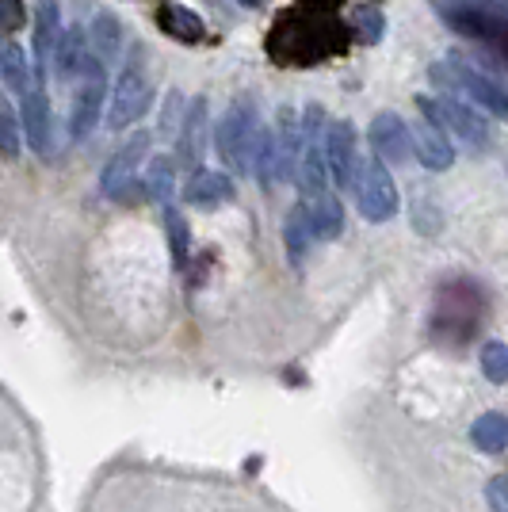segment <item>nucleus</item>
Here are the masks:
<instances>
[{
  "instance_id": "obj_17",
  "label": "nucleus",
  "mask_w": 508,
  "mask_h": 512,
  "mask_svg": "<svg viewBox=\"0 0 508 512\" xmlns=\"http://www.w3.org/2000/svg\"><path fill=\"white\" fill-rule=\"evenodd\" d=\"M157 27L176 39V43H199L203 35H207V27L203 20L191 12L188 4H180V0H161L157 4Z\"/></svg>"
},
{
  "instance_id": "obj_25",
  "label": "nucleus",
  "mask_w": 508,
  "mask_h": 512,
  "mask_svg": "<svg viewBox=\"0 0 508 512\" xmlns=\"http://www.w3.org/2000/svg\"><path fill=\"white\" fill-rule=\"evenodd\" d=\"M165 230H169L172 264H176V268H184V264H188L191 234H188V222H184V214L176 211V207H165Z\"/></svg>"
},
{
  "instance_id": "obj_28",
  "label": "nucleus",
  "mask_w": 508,
  "mask_h": 512,
  "mask_svg": "<svg viewBox=\"0 0 508 512\" xmlns=\"http://www.w3.org/2000/svg\"><path fill=\"white\" fill-rule=\"evenodd\" d=\"M23 20H27V8H23V0H0V35H12V31H20Z\"/></svg>"
},
{
  "instance_id": "obj_22",
  "label": "nucleus",
  "mask_w": 508,
  "mask_h": 512,
  "mask_svg": "<svg viewBox=\"0 0 508 512\" xmlns=\"http://www.w3.org/2000/svg\"><path fill=\"white\" fill-rule=\"evenodd\" d=\"M176 192V161L172 157H153L142 172V195L149 203H169Z\"/></svg>"
},
{
  "instance_id": "obj_29",
  "label": "nucleus",
  "mask_w": 508,
  "mask_h": 512,
  "mask_svg": "<svg viewBox=\"0 0 508 512\" xmlns=\"http://www.w3.org/2000/svg\"><path fill=\"white\" fill-rule=\"evenodd\" d=\"M356 23H360V35L367 39V43H379L382 39V27H386V20H382L379 8H360V16H356Z\"/></svg>"
},
{
  "instance_id": "obj_4",
  "label": "nucleus",
  "mask_w": 508,
  "mask_h": 512,
  "mask_svg": "<svg viewBox=\"0 0 508 512\" xmlns=\"http://www.w3.org/2000/svg\"><path fill=\"white\" fill-rule=\"evenodd\" d=\"M417 107H421L424 119H432V123L444 127L447 134H455L470 150H486L489 142H493L486 115H478V111L466 104V100H459L455 92H447V96H417Z\"/></svg>"
},
{
  "instance_id": "obj_27",
  "label": "nucleus",
  "mask_w": 508,
  "mask_h": 512,
  "mask_svg": "<svg viewBox=\"0 0 508 512\" xmlns=\"http://www.w3.org/2000/svg\"><path fill=\"white\" fill-rule=\"evenodd\" d=\"M444 8H459V12H474L486 20L508 23V0H444Z\"/></svg>"
},
{
  "instance_id": "obj_7",
  "label": "nucleus",
  "mask_w": 508,
  "mask_h": 512,
  "mask_svg": "<svg viewBox=\"0 0 508 512\" xmlns=\"http://www.w3.org/2000/svg\"><path fill=\"white\" fill-rule=\"evenodd\" d=\"M325 165H329V180L337 188H352L356 169H360V153H356V127L348 119H333L325 127Z\"/></svg>"
},
{
  "instance_id": "obj_20",
  "label": "nucleus",
  "mask_w": 508,
  "mask_h": 512,
  "mask_svg": "<svg viewBox=\"0 0 508 512\" xmlns=\"http://www.w3.org/2000/svg\"><path fill=\"white\" fill-rule=\"evenodd\" d=\"M306 207H310V218H314L318 241H333V237L344 234V207H340V199L333 192H321L314 199H306Z\"/></svg>"
},
{
  "instance_id": "obj_18",
  "label": "nucleus",
  "mask_w": 508,
  "mask_h": 512,
  "mask_svg": "<svg viewBox=\"0 0 508 512\" xmlns=\"http://www.w3.org/2000/svg\"><path fill=\"white\" fill-rule=\"evenodd\" d=\"M283 237H287V256H291V264H302V260H306V253H310V241H318V234H314V218H310L306 199L298 203L295 211L287 214Z\"/></svg>"
},
{
  "instance_id": "obj_16",
  "label": "nucleus",
  "mask_w": 508,
  "mask_h": 512,
  "mask_svg": "<svg viewBox=\"0 0 508 512\" xmlns=\"http://www.w3.org/2000/svg\"><path fill=\"white\" fill-rule=\"evenodd\" d=\"M184 199L191 207H203V211H214L222 203L233 199V180L226 172H211V169H195L191 180L184 184Z\"/></svg>"
},
{
  "instance_id": "obj_2",
  "label": "nucleus",
  "mask_w": 508,
  "mask_h": 512,
  "mask_svg": "<svg viewBox=\"0 0 508 512\" xmlns=\"http://www.w3.org/2000/svg\"><path fill=\"white\" fill-rule=\"evenodd\" d=\"M153 88H149V69H146V50L130 46L127 62L119 65V77L107 92V127L127 130L134 127L142 115L149 111Z\"/></svg>"
},
{
  "instance_id": "obj_13",
  "label": "nucleus",
  "mask_w": 508,
  "mask_h": 512,
  "mask_svg": "<svg viewBox=\"0 0 508 512\" xmlns=\"http://www.w3.org/2000/svg\"><path fill=\"white\" fill-rule=\"evenodd\" d=\"M62 31L65 27H62V8H58V0H39V8H35V77H46Z\"/></svg>"
},
{
  "instance_id": "obj_24",
  "label": "nucleus",
  "mask_w": 508,
  "mask_h": 512,
  "mask_svg": "<svg viewBox=\"0 0 508 512\" xmlns=\"http://www.w3.org/2000/svg\"><path fill=\"white\" fill-rule=\"evenodd\" d=\"M23 150V123L20 115L12 111V104L0 96V157L4 161H16Z\"/></svg>"
},
{
  "instance_id": "obj_30",
  "label": "nucleus",
  "mask_w": 508,
  "mask_h": 512,
  "mask_svg": "<svg viewBox=\"0 0 508 512\" xmlns=\"http://www.w3.org/2000/svg\"><path fill=\"white\" fill-rule=\"evenodd\" d=\"M486 501L493 512H508V478L505 474H497V478H489L486 482Z\"/></svg>"
},
{
  "instance_id": "obj_6",
  "label": "nucleus",
  "mask_w": 508,
  "mask_h": 512,
  "mask_svg": "<svg viewBox=\"0 0 508 512\" xmlns=\"http://www.w3.org/2000/svg\"><path fill=\"white\" fill-rule=\"evenodd\" d=\"M352 188H356V207L367 222H390L398 214V184H394V176L379 153L360 161Z\"/></svg>"
},
{
  "instance_id": "obj_21",
  "label": "nucleus",
  "mask_w": 508,
  "mask_h": 512,
  "mask_svg": "<svg viewBox=\"0 0 508 512\" xmlns=\"http://www.w3.org/2000/svg\"><path fill=\"white\" fill-rule=\"evenodd\" d=\"M88 39H92V50H96L107 65L119 62V54H123V23H119V16L100 12V16L92 20V27H88Z\"/></svg>"
},
{
  "instance_id": "obj_26",
  "label": "nucleus",
  "mask_w": 508,
  "mask_h": 512,
  "mask_svg": "<svg viewBox=\"0 0 508 512\" xmlns=\"http://www.w3.org/2000/svg\"><path fill=\"white\" fill-rule=\"evenodd\" d=\"M482 375L489 383H508V344L486 341L482 344Z\"/></svg>"
},
{
  "instance_id": "obj_3",
  "label": "nucleus",
  "mask_w": 508,
  "mask_h": 512,
  "mask_svg": "<svg viewBox=\"0 0 508 512\" xmlns=\"http://www.w3.org/2000/svg\"><path fill=\"white\" fill-rule=\"evenodd\" d=\"M432 81H436V85H444L447 92H459V96H466L470 104L486 107L489 115L508 119V88L501 85V81L486 77L482 69L466 65L463 58L436 62V65H432Z\"/></svg>"
},
{
  "instance_id": "obj_9",
  "label": "nucleus",
  "mask_w": 508,
  "mask_h": 512,
  "mask_svg": "<svg viewBox=\"0 0 508 512\" xmlns=\"http://www.w3.org/2000/svg\"><path fill=\"white\" fill-rule=\"evenodd\" d=\"M207 138H211V119H207V96H195L180 119L176 130V157L184 169H199L203 165V153H207Z\"/></svg>"
},
{
  "instance_id": "obj_8",
  "label": "nucleus",
  "mask_w": 508,
  "mask_h": 512,
  "mask_svg": "<svg viewBox=\"0 0 508 512\" xmlns=\"http://www.w3.org/2000/svg\"><path fill=\"white\" fill-rule=\"evenodd\" d=\"M146 150H149V134H134L127 146L107 161L104 176H100V192H104L107 199H127L130 188L138 184V169H142V161H146Z\"/></svg>"
},
{
  "instance_id": "obj_12",
  "label": "nucleus",
  "mask_w": 508,
  "mask_h": 512,
  "mask_svg": "<svg viewBox=\"0 0 508 512\" xmlns=\"http://www.w3.org/2000/svg\"><path fill=\"white\" fill-rule=\"evenodd\" d=\"M272 142H276V184H287L295 180L298 157H302V115L295 107H279Z\"/></svg>"
},
{
  "instance_id": "obj_14",
  "label": "nucleus",
  "mask_w": 508,
  "mask_h": 512,
  "mask_svg": "<svg viewBox=\"0 0 508 512\" xmlns=\"http://www.w3.org/2000/svg\"><path fill=\"white\" fill-rule=\"evenodd\" d=\"M413 153H417V161H421L424 169H432V172H444L455 165V150H451V142H447V130L436 127L432 119H421V123L413 127Z\"/></svg>"
},
{
  "instance_id": "obj_15",
  "label": "nucleus",
  "mask_w": 508,
  "mask_h": 512,
  "mask_svg": "<svg viewBox=\"0 0 508 512\" xmlns=\"http://www.w3.org/2000/svg\"><path fill=\"white\" fill-rule=\"evenodd\" d=\"M88 54H92V39H88V31L81 23H73V27H65L62 39H58L50 69L58 73V81H77V73L88 62Z\"/></svg>"
},
{
  "instance_id": "obj_5",
  "label": "nucleus",
  "mask_w": 508,
  "mask_h": 512,
  "mask_svg": "<svg viewBox=\"0 0 508 512\" xmlns=\"http://www.w3.org/2000/svg\"><path fill=\"white\" fill-rule=\"evenodd\" d=\"M107 62L92 50L88 54V62L81 65V73H77V92H73V111H69V138L73 142H81L88 138L96 123H100V111L107 104Z\"/></svg>"
},
{
  "instance_id": "obj_31",
  "label": "nucleus",
  "mask_w": 508,
  "mask_h": 512,
  "mask_svg": "<svg viewBox=\"0 0 508 512\" xmlns=\"http://www.w3.org/2000/svg\"><path fill=\"white\" fill-rule=\"evenodd\" d=\"M237 4H245V8H260L264 0H237Z\"/></svg>"
},
{
  "instance_id": "obj_11",
  "label": "nucleus",
  "mask_w": 508,
  "mask_h": 512,
  "mask_svg": "<svg viewBox=\"0 0 508 512\" xmlns=\"http://www.w3.org/2000/svg\"><path fill=\"white\" fill-rule=\"evenodd\" d=\"M20 123H23V138L35 153H50V130H54V119H50V100H46V77H35V85L23 92V107H20Z\"/></svg>"
},
{
  "instance_id": "obj_1",
  "label": "nucleus",
  "mask_w": 508,
  "mask_h": 512,
  "mask_svg": "<svg viewBox=\"0 0 508 512\" xmlns=\"http://www.w3.org/2000/svg\"><path fill=\"white\" fill-rule=\"evenodd\" d=\"M260 115H256V100L253 96H237L222 123L214 130V142H218V157L230 172H253V157L256 146H260Z\"/></svg>"
},
{
  "instance_id": "obj_10",
  "label": "nucleus",
  "mask_w": 508,
  "mask_h": 512,
  "mask_svg": "<svg viewBox=\"0 0 508 512\" xmlns=\"http://www.w3.org/2000/svg\"><path fill=\"white\" fill-rule=\"evenodd\" d=\"M367 138H371V150L379 153L386 165H405L413 157V130L405 127V119L394 111H379Z\"/></svg>"
},
{
  "instance_id": "obj_19",
  "label": "nucleus",
  "mask_w": 508,
  "mask_h": 512,
  "mask_svg": "<svg viewBox=\"0 0 508 512\" xmlns=\"http://www.w3.org/2000/svg\"><path fill=\"white\" fill-rule=\"evenodd\" d=\"M0 81L8 85V92H27L35 85V69L27 62V50L20 43H4L0 46Z\"/></svg>"
},
{
  "instance_id": "obj_23",
  "label": "nucleus",
  "mask_w": 508,
  "mask_h": 512,
  "mask_svg": "<svg viewBox=\"0 0 508 512\" xmlns=\"http://www.w3.org/2000/svg\"><path fill=\"white\" fill-rule=\"evenodd\" d=\"M470 440H474V448L486 451V455L505 451L508 448V417L505 413H482V417L470 425Z\"/></svg>"
}]
</instances>
